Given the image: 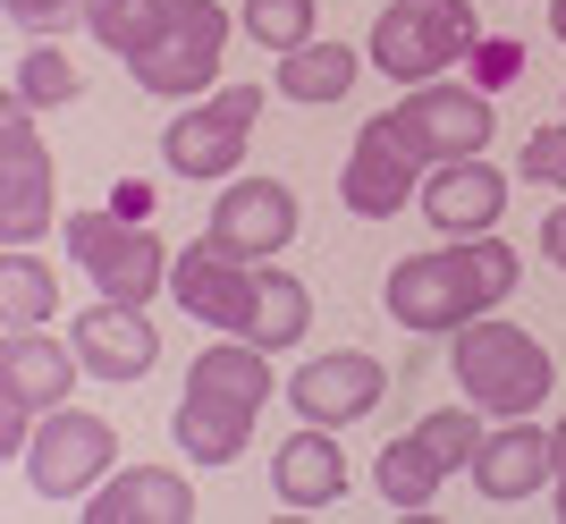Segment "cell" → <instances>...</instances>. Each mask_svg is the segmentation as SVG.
<instances>
[{
  "label": "cell",
  "instance_id": "cell-26",
  "mask_svg": "<svg viewBox=\"0 0 566 524\" xmlns=\"http://www.w3.org/2000/svg\"><path fill=\"white\" fill-rule=\"evenodd\" d=\"M0 305H9V331H34V322H51V305H60V280L43 271V254L9 245V262H0Z\"/></svg>",
  "mask_w": 566,
  "mask_h": 524
},
{
  "label": "cell",
  "instance_id": "cell-19",
  "mask_svg": "<svg viewBox=\"0 0 566 524\" xmlns=\"http://www.w3.org/2000/svg\"><path fill=\"white\" fill-rule=\"evenodd\" d=\"M271 491H280V507H331L338 491H347V457H338L331 423H305L271 457Z\"/></svg>",
  "mask_w": 566,
  "mask_h": 524
},
{
  "label": "cell",
  "instance_id": "cell-14",
  "mask_svg": "<svg viewBox=\"0 0 566 524\" xmlns=\"http://www.w3.org/2000/svg\"><path fill=\"white\" fill-rule=\"evenodd\" d=\"M287 398H296V415L305 423H364L380 398H389V373H380L373 356H313L296 381H287Z\"/></svg>",
  "mask_w": 566,
  "mask_h": 524
},
{
  "label": "cell",
  "instance_id": "cell-32",
  "mask_svg": "<svg viewBox=\"0 0 566 524\" xmlns=\"http://www.w3.org/2000/svg\"><path fill=\"white\" fill-rule=\"evenodd\" d=\"M111 212H118V220H144V212H153V187H144V178H118Z\"/></svg>",
  "mask_w": 566,
  "mask_h": 524
},
{
  "label": "cell",
  "instance_id": "cell-20",
  "mask_svg": "<svg viewBox=\"0 0 566 524\" xmlns=\"http://www.w3.org/2000/svg\"><path fill=\"white\" fill-rule=\"evenodd\" d=\"M69 381H76V356L60 347V338H43V322L0 338V389H9V398L60 406V398H69Z\"/></svg>",
  "mask_w": 566,
  "mask_h": 524
},
{
  "label": "cell",
  "instance_id": "cell-17",
  "mask_svg": "<svg viewBox=\"0 0 566 524\" xmlns=\"http://www.w3.org/2000/svg\"><path fill=\"white\" fill-rule=\"evenodd\" d=\"M212 238H229L237 254H280L287 238H296V195L280 187V178H237V187H220L212 203Z\"/></svg>",
  "mask_w": 566,
  "mask_h": 524
},
{
  "label": "cell",
  "instance_id": "cell-6",
  "mask_svg": "<svg viewBox=\"0 0 566 524\" xmlns=\"http://www.w3.org/2000/svg\"><path fill=\"white\" fill-rule=\"evenodd\" d=\"M380 127L415 153V161H473L482 144H491V94H473V85H406L398 111H380Z\"/></svg>",
  "mask_w": 566,
  "mask_h": 524
},
{
  "label": "cell",
  "instance_id": "cell-12",
  "mask_svg": "<svg viewBox=\"0 0 566 524\" xmlns=\"http://www.w3.org/2000/svg\"><path fill=\"white\" fill-rule=\"evenodd\" d=\"M76 364L94 373V381H144L153 364H161V338L144 322V305H111L94 296V313H76Z\"/></svg>",
  "mask_w": 566,
  "mask_h": 524
},
{
  "label": "cell",
  "instance_id": "cell-4",
  "mask_svg": "<svg viewBox=\"0 0 566 524\" xmlns=\"http://www.w3.org/2000/svg\"><path fill=\"white\" fill-rule=\"evenodd\" d=\"M69 254H76V271L94 280V296H111V305H144V296H161L169 262H178L144 220H118V212H76L69 220Z\"/></svg>",
  "mask_w": 566,
  "mask_h": 524
},
{
  "label": "cell",
  "instance_id": "cell-28",
  "mask_svg": "<svg viewBox=\"0 0 566 524\" xmlns=\"http://www.w3.org/2000/svg\"><path fill=\"white\" fill-rule=\"evenodd\" d=\"M313 18H322V0H245V9H237V25H245L262 51H280V60L313 43Z\"/></svg>",
  "mask_w": 566,
  "mask_h": 524
},
{
  "label": "cell",
  "instance_id": "cell-3",
  "mask_svg": "<svg viewBox=\"0 0 566 524\" xmlns=\"http://www.w3.org/2000/svg\"><path fill=\"white\" fill-rule=\"evenodd\" d=\"M482 43L473 0H398L373 18V69L398 85H440V69H457Z\"/></svg>",
  "mask_w": 566,
  "mask_h": 524
},
{
  "label": "cell",
  "instance_id": "cell-5",
  "mask_svg": "<svg viewBox=\"0 0 566 524\" xmlns=\"http://www.w3.org/2000/svg\"><path fill=\"white\" fill-rule=\"evenodd\" d=\"M473 449H482V423H473L465 406H449V415H423L406 440H389L380 465H373V482H380L389 507H431L440 500V474L473 465Z\"/></svg>",
  "mask_w": 566,
  "mask_h": 524
},
{
  "label": "cell",
  "instance_id": "cell-13",
  "mask_svg": "<svg viewBox=\"0 0 566 524\" xmlns=\"http://www.w3.org/2000/svg\"><path fill=\"white\" fill-rule=\"evenodd\" d=\"M415 178H423V161H415V153H406V144L373 119L364 136H355L347 169H338V195H347V212L389 220V212H406V203H415Z\"/></svg>",
  "mask_w": 566,
  "mask_h": 524
},
{
  "label": "cell",
  "instance_id": "cell-27",
  "mask_svg": "<svg viewBox=\"0 0 566 524\" xmlns=\"http://www.w3.org/2000/svg\"><path fill=\"white\" fill-rule=\"evenodd\" d=\"M9 94H18L25 111H51V102H76V94H85V69H76L69 51L34 43V51L18 60V76H9Z\"/></svg>",
  "mask_w": 566,
  "mask_h": 524
},
{
  "label": "cell",
  "instance_id": "cell-24",
  "mask_svg": "<svg viewBox=\"0 0 566 524\" xmlns=\"http://www.w3.org/2000/svg\"><path fill=\"white\" fill-rule=\"evenodd\" d=\"M169 18H178V0H94V9H85L94 43H102V51H118V60L153 51V43L169 34Z\"/></svg>",
  "mask_w": 566,
  "mask_h": 524
},
{
  "label": "cell",
  "instance_id": "cell-33",
  "mask_svg": "<svg viewBox=\"0 0 566 524\" xmlns=\"http://www.w3.org/2000/svg\"><path fill=\"white\" fill-rule=\"evenodd\" d=\"M542 254L566 271V203H549V220H542Z\"/></svg>",
  "mask_w": 566,
  "mask_h": 524
},
{
  "label": "cell",
  "instance_id": "cell-30",
  "mask_svg": "<svg viewBox=\"0 0 566 524\" xmlns=\"http://www.w3.org/2000/svg\"><path fill=\"white\" fill-rule=\"evenodd\" d=\"M516 178H533V187H566V127H542V136H524Z\"/></svg>",
  "mask_w": 566,
  "mask_h": 524
},
{
  "label": "cell",
  "instance_id": "cell-10",
  "mask_svg": "<svg viewBox=\"0 0 566 524\" xmlns=\"http://www.w3.org/2000/svg\"><path fill=\"white\" fill-rule=\"evenodd\" d=\"M111 457H118V431L102 423V415H76V406H60V415L34 431L25 474H34V491H43V500H85V491H102Z\"/></svg>",
  "mask_w": 566,
  "mask_h": 524
},
{
  "label": "cell",
  "instance_id": "cell-16",
  "mask_svg": "<svg viewBox=\"0 0 566 524\" xmlns=\"http://www.w3.org/2000/svg\"><path fill=\"white\" fill-rule=\"evenodd\" d=\"M465 474L482 482V500L516 507V500H533L542 482H558V457H549V431H533L524 415H507V431H482V449H473Z\"/></svg>",
  "mask_w": 566,
  "mask_h": 524
},
{
  "label": "cell",
  "instance_id": "cell-35",
  "mask_svg": "<svg viewBox=\"0 0 566 524\" xmlns=\"http://www.w3.org/2000/svg\"><path fill=\"white\" fill-rule=\"evenodd\" d=\"M549 457H558V474H566V423H558V431H549Z\"/></svg>",
  "mask_w": 566,
  "mask_h": 524
},
{
  "label": "cell",
  "instance_id": "cell-11",
  "mask_svg": "<svg viewBox=\"0 0 566 524\" xmlns=\"http://www.w3.org/2000/svg\"><path fill=\"white\" fill-rule=\"evenodd\" d=\"M43 220H51V153L25 119V102L9 94V111H0V238L34 245Z\"/></svg>",
  "mask_w": 566,
  "mask_h": 524
},
{
  "label": "cell",
  "instance_id": "cell-34",
  "mask_svg": "<svg viewBox=\"0 0 566 524\" xmlns=\"http://www.w3.org/2000/svg\"><path fill=\"white\" fill-rule=\"evenodd\" d=\"M549 34H558V43H566V0H549Z\"/></svg>",
  "mask_w": 566,
  "mask_h": 524
},
{
  "label": "cell",
  "instance_id": "cell-8",
  "mask_svg": "<svg viewBox=\"0 0 566 524\" xmlns=\"http://www.w3.org/2000/svg\"><path fill=\"white\" fill-rule=\"evenodd\" d=\"M169 296L195 313V322H212V331H237L254 322V296H262V271L254 254H237L229 238H195L187 254L169 262Z\"/></svg>",
  "mask_w": 566,
  "mask_h": 524
},
{
  "label": "cell",
  "instance_id": "cell-7",
  "mask_svg": "<svg viewBox=\"0 0 566 524\" xmlns=\"http://www.w3.org/2000/svg\"><path fill=\"white\" fill-rule=\"evenodd\" d=\"M254 119H262V85H229V94L195 102L187 119H169L161 136V161L169 178H229L254 144Z\"/></svg>",
  "mask_w": 566,
  "mask_h": 524
},
{
  "label": "cell",
  "instance_id": "cell-9",
  "mask_svg": "<svg viewBox=\"0 0 566 524\" xmlns=\"http://www.w3.org/2000/svg\"><path fill=\"white\" fill-rule=\"evenodd\" d=\"M220 51H229V9L220 0H178V18H169V34L153 51H136L127 69H136L144 94H203L220 76Z\"/></svg>",
  "mask_w": 566,
  "mask_h": 524
},
{
  "label": "cell",
  "instance_id": "cell-2",
  "mask_svg": "<svg viewBox=\"0 0 566 524\" xmlns=\"http://www.w3.org/2000/svg\"><path fill=\"white\" fill-rule=\"evenodd\" d=\"M449 364H457V389H465L473 406H491V415H533V406L549 398V381H558L549 347L533 331H516V322H499V313H482V322L457 331Z\"/></svg>",
  "mask_w": 566,
  "mask_h": 524
},
{
  "label": "cell",
  "instance_id": "cell-1",
  "mask_svg": "<svg viewBox=\"0 0 566 524\" xmlns=\"http://www.w3.org/2000/svg\"><path fill=\"white\" fill-rule=\"evenodd\" d=\"M524 262L507 238H440L431 254H406L389 262V313H398L406 331L423 338H457L465 322H482V313H499L507 296H516Z\"/></svg>",
  "mask_w": 566,
  "mask_h": 524
},
{
  "label": "cell",
  "instance_id": "cell-22",
  "mask_svg": "<svg viewBox=\"0 0 566 524\" xmlns=\"http://www.w3.org/2000/svg\"><path fill=\"white\" fill-rule=\"evenodd\" d=\"M245 431H254V406H229V398H195L178 406V449L195 457V465H229L237 449H245Z\"/></svg>",
  "mask_w": 566,
  "mask_h": 524
},
{
  "label": "cell",
  "instance_id": "cell-31",
  "mask_svg": "<svg viewBox=\"0 0 566 524\" xmlns=\"http://www.w3.org/2000/svg\"><path fill=\"white\" fill-rule=\"evenodd\" d=\"M0 9H9V18H18V25H43V34H51V25H69V18H85V9H94V0H0Z\"/></svg>",
  "mask_w": 566,
  "mask_h": 524
},
{
  "label": "cell",
  "instance_id": "cell-18",
  "mask_svg": "<svg viewBox=\"0 0 566 524\" xmlns=\"http://www.w3.org/2000/svg\"><path fill=\"white\" fill-rule=\"evenodd\" d=\"M195 516V482L169 474V465H136V474H111L85 500V524H187Z\"/></svg>",
  "mask_w": 566,
  "mask_h": 524
},
{
  "label": "cell",
  "instance_id": "cell-15",
  "mask_svg": "<svg viewBox=\"0 0 566 524\" xmlns=\"http://www.w3.org/2000/svg\"><path fill=\"white\" fill-rule=\"evenodd\" d=\"M499 212H507V178H499L482 153L473 161H440L423 187V220L440 229V238H491Z\"/></svg>",
  "mask_w": 566,
  "mask_h": 524
},
{
  "label": "cell",
  "instance_id": "cell-23",
  "mask_svg": "<svg viewBox=\"0 0 566 524\" xmlns=\"http://www.w3.org/2000/svg\"><path fill=\"white\" fill-rule=\"evenodd\" d=\"M355 76H364V60H355V43H305L280 60V94L287 102H347Z\"/></svg>",
  "mask_w": 566,
  "mask_h": 524
},
{
  "label": "cell",
  "instance_id": "cell-29",
  "mask_svg": "<svg viewBox=\"0 0 566 524\" xmlns=\"http://www.w3.org/2000/svg\"><path fill=\"white\" fill-rule=\"evenodd\" d=\"M465 69H473V94H507L524 76V43L516 34H482V43L465 51Z\"/></svg>",
  "mask_w": 566,
  "mask_h": 524
},
{
  "label": "cell",
  "instance_id": "cell-25",
  "mask_svg": "<svg viewBox=\"0 0 566 524\" xmlns=\"http://www.w3.org/2000/svg\"><path fill=\"white\" fill-rule=\"evenodd\" d=\"M313 331V296H305V280L296 271H262V296H254V322H245V338L254 347H296V338Z\"/></svg>",
  "mask_w": 566,
  "mask_h": 524
},
{
  "label": "cell",
  "instance_id": "cell-21",
  "mask_svg": "<svg viewBox=\"0 0 566 524\" xmlns=\"http://www.w3.org/2000/svg\"><path fill=\"white\" fill-rule=\"evenodd\" d=\"M187 389L195 398H229V406H271V347H254V338H245V347H237V331L220 338V347H203V356L187 364Z\"/></svg>",
  "mask_w": 566,
  "mask_h": 524
},
{
  "label": "cell",
  "instance_id": "cell-36",
  "mask_svg": "<svg viewBox=\"0 0 566 524\" xmlns=\"http://www.w3.org/2000/svg\"><path fill=\"white\" fill-rule=\"evenodd\" d=\"M558 516H566V474H558Z\"/></svg>",
  "mask_w": 566,
  "mask_h": 524
}]
</instances>
